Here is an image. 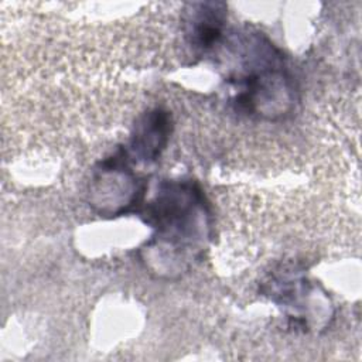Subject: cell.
<instances>
[{"label":"cell","instance_id":"obj_3","mask_svg":"<svg viewBox=\"0 0 362 362\" xmlns=\"http://www.w3.org/2000/svg\"><path fill=\"white\" fill-rule=\"evenodd\" d=\"M225 21V4L222 3H199L192 6L188 21V35L191 42L198 47L208 48L214 45L222 34Z\"/></svg>","mask_w":362,"mask_h":362},{"label":"cell","instance_id":"obj_1","mask_svg":"<svg viewBox=\"0 0 362 362\" xmlns=\"http://www.w3.org/2000/svg\"><path fill=\"white\" fill-rule=\"evenodd\" d=\"M198 187L191 182H167L147 205V221L156 239L167 249L194 247L206 232V208Z\"/></svg>","mask_w":362,"mask_h":362},{"label":"cell","instance_id":"obj_2","mask_svg":"<svg viewBox=\"0 0 362 362\" xmlns=\"http://www.w3.org/2000/svg\"><path fill=\"white\" fill-rule=\"evenodd\" d=\"M170 116L161 109L146 113L136 124L132 137L133 153L144 161L156 160L165 147L170 136Z\"/></svg>","mask_w":362,"mask_h":362}]
</instances>
